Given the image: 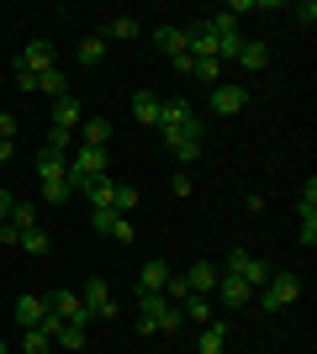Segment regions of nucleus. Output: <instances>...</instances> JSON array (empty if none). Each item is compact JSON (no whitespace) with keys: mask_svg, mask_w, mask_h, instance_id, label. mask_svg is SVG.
Masks as SVG:
<instances>
[{"mask_svg":"<svg viewBox=\"0 0 317 354\" xmlns=\"http://www.w3.org/2000/svg\"><path fill=\"white\" fill-rule=\"evenodd\" d=\"M11 207H16V196H11V191H6V185H0V222L11 217Z\"/></svg>","mask_w":317,"mask_h":354,"instance_id":"ea45409f","label":"nucleus"},{"mask_svg":"<svg viewBox=\"0 0 317 354\" xmlns=\"http://www.w3.org/2000/svg\"><path fill=\"white\" fill-rule=\"evenodd\" d=\"M180 312H185V317H196V323H211V301H206V296H196V291L180 301Z\"/></svg>","mask_w":317,"mask_h":354,"instance_id":"a878e982","label":"nucleus"},{"mask_svg":"<svg viewBox=\"0 0 317 354\" xmlns=\"http://www.w3.org/2000/svg\"><path fill=\"white\" fill-rule=\"evenodd\" d=\"M133 117L143 122V127H159V95H153V90H137L133 95Z\"/></svg>","mask_w":317,"mask_h":354,"instance_id":"f3484780","label":"nucleus"},{"mask_svg":"<svg viewBox=\"0 0 317 354\" xmlns=\"http://www.w3.org/2000/svg\"><path fill=\"white\" fill-rule=\"evenodd\" d=\"M201 133H206V127H201V117H196L191 127H180V133H164V148L180 164H191V159H201V148H206V143H201Z\"/></svg>","mask_w":317,"mask_h":354,"instance_id":"20e7f679","label":"nucleus"},{"mask_svg":"<svg viewBox=\"0 0 317 354\" xmlns=\"http://www.w3.org/2000/svg\"><path fill=\"white\" fill-rule=\"evenodd\" d=\"M0 354H11V344H0Z\"/></svg>","mask_w":317,"mask_h":354,"instance_id":"79ce46f5","label":"nucleus"},{"mask_svg":"<svg viewBox=\"0 0 317 354\" xmlns=\"http://www.w3.org/2000/svg\"><path fill=\"white\" fill-rule=\"evenodd\" d=\"M11 317H16L21 328H43V317H48L43 296H16V301H11Z\"/></svg>","mask_w":317,"mask_h":354,"instance_id":"9b49d317","label":"nucleus"},{"mask_svg":"<svg viewBox=\"0 0 317 354\" xmlns=\"http://www.w3.org/2000/svg\"><path fill=\"white\" fill-rule=\"evenodd\" d=\"M53 127H59V133H75L79 127V101L75 95H59V101H53Z\"/></svg>","mask_w":317,"mask_h":354,"instance_id":"4468645a","label":"nucleus"},{"mask_svg":"<svg viewBox=\"0 0 317 354\" xmlns=\"http://www.w3.org/2000/svg\"><path fill=\"white\" fill-rule=\"evenodd\" d=\"M117 212H111V207H95V233H106V238H111V233H117Z\"/></svg>","mask_w":317,"mask_h":354,"instance_id":"473e14b6","label":"nucleus"},{"mask_svg":"<svg viewBox=\"0 0 317 354\" xmlns=\"http://www.w3.org/2000/svg\"><path fill=\"white\" fill-rule=\"evenodd\" d=\"M222 275H233V281H243L249 291H259V286L270 281V265H265L259 254H249V249H233V254H227V265H222Z\"/></svg>","mask_w":317,"mask_h":354,"instance_id":"7ed1b4c3","label":"nucleus"},{"mask_svg":"<svg viewBox=\"0 0 317 354\" xmlns=\"http://www.w3.org/2000/svg\"><path fill=\"white\" fill-rule=\"evenodd\" d=\"M164 312V291H143L137 286V317H159Z\"/></svg>","mask_w":317,"mask_h":354,"instance_id":"4be33fe9","label":"nucleus"},{"mask_svg":"<svg viewBox=\"0 0 317 354\" xmlns=\"http://www.w3.org/2000/svg\"><path fill=\"white\" fill-rule=\"evenodd\" d=\"M169 275H175V270L164 265V259H148V265L137 270V286H143V291H164V281Z\"/></svg>","mask_w":317,"mask_h":354,"instance_id":"dca6fc26","label":"nucleus"},{"mask_svg":"<svg viewBox=\"0 0 317 354\" xmlns=\"http://www.w3.org/2000/svg\"><path fill=\"white\" fill-rule=\"evenodd\" d=\"M191 191H196V180H191V175H185V169H180V175H175V196H180V201H185V196H191Z\"/></svg>","mask_w":317,"mask_h":354,"instance_id":"58836bf2","label":"nucleus"},{"mask_svg":"<svg viewBox=\"0 0 317 354\" xmlns=\"http://www.w3.org/2000/svg\"><path fill=\"white\" fill-rule=\"evenodd\" d=\"M79 301H85L90 317H117V296H111V286H106V281H85Z\"/></svg>","mask_w":317,"mask_h":354,"instance_id":"423d86ee","label":"nucleus"},{"mask_svg":"<svg viewBox=\"0 0 317 354\" xmlns=\"http://www.w3.org/2000/svg\"><path fill=\"white\" fill-rule=\"evenodd\" d=\"M243 106H249V90L243 85H211V111L217 117H238Z\"/></svg>","mask_w":317,"mask_h":354,"instance_id":"0eeeda50","label":"nucleus"},{"mask_svg":"<svg viewBox=\"0 0 317 354\" xmlns=\"http://www.w3.org/2000/svg\"><path fill=\"white\" fill-rule=\"evenodd\" d=\"M217 275H222V265H211V259H196V265L185 270V286H191L196 296H211V291H217Z\"/></svg>","mask_w":317,"mask_h":354,"instance_id":"6e6552de","label":"nucleus"},{"mask_svg":"<svg viewBox=\"0 0 317 354\" xmlns=\"http://www.w3.org/2000/svg\"><path fill=\"white\" fill-rule=\"evenodd\" d=\"M196 122V111L185 101H159V133H180V127H191Z\"/></svg>","mask_w":317,"mask_h":354,"instance_id":"1a4fd4ad","label":"nucleus"},{"mask_svg":"<svg viewBox=\"0 0 317 354\" xmlns=\"http://www.w3.org/2000/svg\"><path fill=\"white\" fill-rule=\"evenodd\" d=\"M185 48H191V59H217V37H211L206 21L185 27ZM217 64H222V59H217Z\"/></svg>","mask_w":317,"mask_h":354,"instance_id":"9d476101","label":"nucleus"},{"mask_svg":"<svg viewBox=\"0 0 317 354\" xmlns=\"http://www.w3.org/2000/svg\"><path fill=\"white\" fill-rule=\"evenodd\" d=\"M296 212H317V180H307L302 196H296Z\"/></svg>","mask_w":317,"mask_h":354,"instance_id":"72a5a7b5","label":"nucleus"},{"mask_svg":"<svg viewBox=\"0 0 317 354\" xmlns=\"http://www.w3.org/2000/svg\"><path fill=\"white\" fill-rule=\"evenodd\" d=\"M37 90H43V95H53V101H59V95H69V80H64L59 69H48V74H37Z\"/></svg>","mask_w":317,"mask_h":354,"instance_id":"5701e85b","label":"nucleus"},{"mask_svg":"<svg viewBox=\"0 0 317 354\" xmlns=\"http://www.w3.org/2000/svg\"><path fill=\"white\" fill-rule=\"evenodd\" d=\"M0 138H6V143H16V117H11V111H0Z\"/></svg>","mask_w":317,"mask_h":354,"instance_id":"4c0bfd02","label":"nucleus"},{"mask_svg":"<svg viewBox=\"0 0 317 354\" xmlns=\"http://www.w3.org/2000/svg\"><path fill=\"white\" fill-rule=\"evenodd\" d=\"M11 153H16V143H6V138H0V164L11 159Z\"/></svg>","mask_w":317,"mask_h":354,"instance_id":"a19ab883","label":"nucleus"},{"mask_svg":"<svg viewBox=\"0 0 317 354\" xmlns=\"http://www.w3.org/2000/svg\"><path fill=\"white\" fill-rule=\"evenodd\" d=\"M302 243H307V249L317 243V212H302Z\"/></svg>","mask_w":317,"mask_h":354,"instance_id":"c9c22d12","label":"nucleus"},{"mask_svg":"<svg viewBox=\"0 0 317 354\" xmlns=\"http://www.w3.org/2000/svg\"><path fill=\"white\" fill-rule=\"evenodd\" d=\"M222 339H227V323H201V339H196V354H222Z\"/></svg>","mask_w":317,"mask_h":354,"instance_id":"2eb2a0df","label":"nucleus"},{"mask_svg":"<svg viewBox=\"0 0 317 354\" xmlns=\"http://www.w3.org/2000/svg\"><path fill=\"white\" fill-rule=\"evenodd\" d=\"M43 307L53 312V317H64V323H90V312H85V301H79V291H48L43 296Z\"/></svg>","mask_w":317,"mask_h":354,"instance_id":"39448f33","label":"nucleus"},{"mask_svg":"<svg viewBox=\"0 0 317 354\" xmlns=\"http://www.w3.org/2000/svg\"><path fill=\"white\" fill-rule=\"evenodd\" d=\"M106 32H111L117 43H133V37H137V21H133V16H111V27H106Z\"/></svg>","mask_w":317,"mask_h":354,"instance_id":"2f4dec72","label":"nucleus"},{"mask_svg":"<svg viewBox=\"0 0 317 354\" xmlns=\"http://www.w3.org/2000/svg\"><path fill=\"white\" fill-rule=\"evenodd\" d=\"M101 59H106V37H85V43H79V64H90V69H95Z\"/></svg>","mask_w":317,"mask_h":354,"instance_id":"c756f323","label":"nucleus"},{"mask_svg":"<svg viewBox=\"0 0 317 354\" xmlns=\"http://www.w3.org/2000/svg\"><path fill=\"white\" fill-rule=\"evenodd\" d=\"M0 80H6V74H0Z\"/></svg>","mask_w":317,"mask_h":354,"instance_id":"37998d69","label":"nucleus"},{"mask_svg":"<svg viewBox=\"0 0 317 354\" xmlns=\"http://www.w3.org/2000/svg\"><path fill=\"white\" fill-rule=\"evenodd\" d=\"M11 80H16V90H37V74L21 69V64H11Z\"/></svg>","mask_w":317,"mask_h":354,"instance_id":"f704fd0d","label":"nucleus"},{"mask_svg":"<svg viewBox=\"0 0 317 354\" xmlns=\"http://www.w3.org/2000/svg\"><path fill=\"white\" fill-rule=\"evenodd\" d=\"M296 296H302V281H296L291 270H270V281L259 286V307L265 312H286Z\"/></svg>","mask_w":317,"mask_h":354,"instance_id":"f03ea898","label":"nucleus"},{"mask_svg":"<svg viewBox=\"0 0 317 354\" xmlns=\"http://www.w3.org/2000/svg\"><path fill=\"white\" fill-rule=\"evenodd\" d=\"M16 243H21V249H27V254H48V249H53V238H48L43 227H27V233L16 238Z\"/></svg>","mask_w":317,"mask_h":354,"instance_id":"393cba45","label":"nucleus"},{"mask_svg":"<svg viewBox=\"0 0 317 354\" xmlns=\"http://www.w3.org/2000/svg\"><path fill=\"white\" fill-rule=\"evenodd\" d=\"M111 212H117V217H133L137 212V191L133 185H111Z\"/></svg>","mask_w":317,"mask_h":354,"instance_id":"aec40b11","label":"nucleus"},{"mask_svg":"<svg viewBox=\"0 0 317 354\" xmlns=\"http://www.w3.org/2000/svg\"><path fill=\"white\" fill-rule=\"evenodd\" d=\"M37 180H43V201H53V207H64L69 201V175H64V153H37Z\"/></svg>","mask_w":317,"mask_h":354,"instance_id":"f257e3e1","label":"nucleus"},{"mask_svg":"<svg viewBox=\"0 0 317 354\" xmlns=\"http://www.w3.org/2000/svg\"><path fill=\"white\" fill-rule=\"evenodd\" d=\"M53 344H64V349H85V328H79V323H59Z\"/></svg>","mask_w":317,"mask_h":354,"instance_id":"cd10ccee","label":"nucleus"},{"mask_svg":"<svg viewBox=\"0 0 317 354\" xmlns=\"http://www.w3.org/2000/svg\"><path fill=\"white\" fill-rule=\"evenodd\" d=\"M191 74H196L201 85H222V64H217V59H196V64H191Z\"/></svg>","mask_w":317,"mask_h":354,"instance_id":"bb28decb","label":"nucleus"},{"mask_svg":"<svg viewBox=\"0 0 317 354\" xmlns=\"http://www.w3.org/2000/svg\"><path fill=\"white\" fill-rule=\"evenodd\" d=\"M238 64H243V69H265V64H270V48H265V43H243Z\"/></svg>","mask_w":317,"mask_h":354,"instance_id":"412c9836","label":"nucleus"},{"mask_svg":"<svg viewBox=\"0 0 317 354\" xmlns=\"http://www.w3.org/2000/svg\"><path fill=\"white\" fill-rule=\"evenodd\" d=\"M106 138H111V122H106V117H90V122H79V143H90V148H106Z\"/></svg>","mask_w":317,"mask_h":354,"instance_id":"6ab92c4d","label":"nucleus"},{"mask_svg":"<svg viewBox=\"0 0 317 354\" xmlns=\"http://www.w3.org/2000/svg\"><path fill=\"white\" fill-rule=\"evenodd\" d=\"M53 349V339H48L43 328H27V339H21V354H48Z\"/></svg>","mask_w":317,"mask_h":354,"instance_id":"7c9ffc66","label":"nucleus"},{"mask_svg":"<svg viewBox=\"0 0 317 354\" xmlns=\"http://www.w3.org/2000/svg\"><path fill=\"white\" fill-rule=\"evenodd\" d=\"M217 296H222V307H249L254 301V291L243 281H233V275H217Z\"/></svg>","mask_w":317,"mask_h":354,"instance_id":"ddd939ff","label":"nucleus"},{"mask_svg":"<svg viewBox=\"0 0 317 354\" xmlns=\"http://www.w3.org/2000/svg\"><path fill=\"white\" fill-rule=\"evenodd\" d=\"M21 69H32V74H48V69H59V64H53V43H43V37H37V43H27V53H21Z\"/></svg>","mask_w":317,"mask_h":354,"instance_id":"f8f14e48","label":"nucleus"},{"mask_svg":"<svg viewBox=\"0 0 317 354\" xmlns=\"http://www.w3.org/2000/svg\"><path fill=\"white\" fill-rule=\"evenodd\" d=\"M180 323H185V312L175 307V301H164V312L153 317V328H159V333H180Z\"/></svg>","mask_w":317,"mask_h":354,"instance_id":"b1692460","label":"nucleus"},{"mask_svg":"<svg viewBox=\"0 0 317 354\" xmlns=\"http://www.w3.org/2000/svg\"><path fill=\"white\" fill-rule=\"evenodd\" d=\"M48 153H64V159H69V153H75V133H59V127H48Z\"/></svg>","mask_w":317,"mask_h":354,"instance_id":"c85d7f7f","label":"nucleus"},{"mask_svg":"<svg viewBox=\"0 0 317 354\" xmlns=\"http://www.w3.org/2000/svg\"><path fill=\"white\" fill-rule=\"evenodd\" d=\"M79 196L90 201V212H95V207H111V180H106V175L85 180V185H79Z\"/></svg>","mask_w":317,"mask_h":354,"instance_id":"a211bd4d","label":"nucleus"},{"mask_svg":"<svg viewBox=\"0 0 317 354\" xmlns=\"http://www.w3.org/2000/svg\"><path fill=\"white\" fill-rule=\"evenodd\" d=\"M291 11H296V21H307V27H312V21H317V0H296Z\"/></svg>","mask_w":317,"mask_h":354,"instance_id":"e433bc0d","label":"nucleus"}]
</instances>
